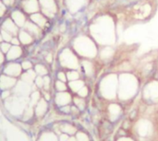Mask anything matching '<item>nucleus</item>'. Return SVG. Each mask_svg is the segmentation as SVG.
<instances>
[{
  "label": "nucleus",
  "mask_w": 158,
  "mask_h": 141,
  "mask_svg": "<svg viewBox=\"0 0 158 141\" xmlns=\"http://www.w3.org/2000/svg\"><path fill=\"white\" fill-rule=\"evenodd\" d=\"M48 108V104L47 102L44 99H40V101L37 103V104L35 105V109H34V113L38 117H42L44 115V114L46 113Z\"/></svg>",
  "instance_id": "nucleus-19"
},
{
  "label": "nucleus",
  "mask_w": 158,
  "mask_h": 141,
  "mask_svg": "<svg viewBox=\"0 0 158 141\" xmlns=\"http://www.w3.org/2000/svg\"><path fill=\"white\" fill-rule=\"evenodd\" d=\"M116 141H136L134 139L128 137V136H123V137H119L118 139H116Z\"/></svg>",
  "instance_id": "nucleus-44"
},
{
  "label": "nucleus",
  "mask_w": 158,
  "mask_h": 141,
  "mask_svg": "<svg viewBox=\"0 0 158 141\" xmlns=\"http://www.w3.org/2000/svg\"><path fill=\"white\" fill-rule=\"evenodd\" d=\"M36 73L34 70L31 69V70H28L26 71L25 73L21 74V80L30 84V85H32L34 83V79L36 78Z\"/></svg>",
  "instance_id": "nucleus-21"
},
{
  "label": "nucleus",
  "mask_w": 158,
  "mask_h": 141,
  "mask_svg": "<svg viewBox=\"0 0 158 141\" xmlns=\"http://www.w3.org/2000/svg\"><path fill=\"white\" fill-rule=\"evenodd\" d=\"M33 70L35 71L37 76L44 77V76H47V74H48V69L43 64H36L34 66V69Z\"/></svg>",
  "instance_id": "nucleus-24"
},
{
  "label": "nucleus",
  "mask_w": 158,
  "mask_h": 141,
  "mask_svg": "<svg viewBox=\"0 0 158 141\" xmlns=\"http://www.w3.org/2000/svg\"><path fill=\"white\" fill-rule=\"evenodd\" d=\"M6 107L15 115H19L24 112L27 107V97H9L6 101Z\"/></svg>",
  "instance_id": "nucleus-2"
},
{
  "label": "nucleus",
  "mask_w": 158,
  "mask_h": 141,
  "mask_svg": "<svg viewBox=\"0 0 158 141\" xmlns=\"http://www.w3.org/2000/svg\"><path fill=\"white\" fill-rule=\"evenodd\" d=\"M0 29L6 30L8 32H10L11 34H13L14 36H17L19 31V28L15 24V22L10 18V17H6L3 19V21L0 24Z\"/></svg>",
  "instance_id": "nucleus-13"
},
{
  "label": "nucleus",
  "mask_w": 158,
  "mask_h": 141,
  "mask_svg": "<svg viewBox=\"0 0 158 141\" xmlns=\"http://www.w3.org/2000/svg\"><path fill=\"white\" fill-rule=\"evenodd\" d=\"M32 115H33L32 107L31 106H28V107H26V109L23 112V119L25 121H27V120H29V119L31 118Z\"/></svg>",
  "instance_id": "nucleus-31"
},
{
  "label": "nucleus",
  "mask_w": 158,
  "mask_h": 141,
  "mask_svg": "<svg viewBox=\"0 0 158 141\" xmlns=\"http://www.w3.org/2000/svg\"><path fill=\"white\" fill-rule=\"evenodd\" d=\"M4 74L7 75L12 78H17L21 75L22 73V67L19 63L17 62H9L4 68Z\"/></svg>",
  "instance_id": "nucleus-10"
},
{
  "label": "nucleus",
  "mask_w": 158,
  "mask_h": 141,
  "mask_svg": "<svg viewBox=\"0 0 158 141\" xmlns=\"http://www.w3.org/2000/svg\"><path fill=\"white\" fill-rule=\"evenodd\" d=\"M32 90L31 85L20 80L17 82V84L14 87V93L16 96L19 97H27L31 93V91Z\"/></svg>",
  "instance_id": "nucleus-11"
},
{
  "label": "nucleus",
  "mask_w": 158,
  "mask_h": 141,
  "mask_svg": "<svg viewBox=\"0 0 158 141\" xmlns=\"http://www.w3.org/2000/svg\"><path fill=\"white\" fill-rule=\"evenodd\" d=\"M131 75H129L128 79H120L119 87L118 91V98L122 103H128L132 100L138 91V82L137 79H131Z\"/></svg>",
  "instance_id": "nucleus-1"
},
{
  "label": "nucleus",
  "mask_w": 158,
  "mask_h": 141,
  "mask_svg": "<svg viewBox=\"0 0 158 141\" xmlns=\"http://www.w3.org/2000/svg\"><path fill=\"white\" fill-rule=\"evenodd\" d=\"M123 114L122 105L118 103H110L107 105V116L110 122L115 123L120 119Z\"/></svg>",
  "instance_id": "nucleus-7"
},
{
  "label": "nucleus",
  "mask_w": 158,
  "mask_h": 141,
  "mask_svg": "<svg viewBox=\"0 0 158 141\" xmlns=\"http://www.w3.org/2000/svg\"><path fill=\"white\" fill-rule=\"evenodd\" d=\"M135 130L137 135L140 138H148L151 137V135L154 132V126L152 124V122L146 118L141 119L139 120L136 125H135Z\"/></svg>",
  "instance_id": "nucleus-4"
},
{
  "label": "nucleus",
  "mask_w": 158,
  "mask_h": 141,
  "mask_svg": "<svg viewBox=\"0 0 158 141\" xmlns=\"http://www.w3.org/2000/svg\"><path fill=\"white\" fill-rule=\"evenodd\" d=\"M34 85L38 88H43L44 87V77L37 76L34 79Z\"/></svg>",
  "instance_id": "nucleus-37"
},
{
  "label": "nucleus",
  "mask_w": 158,
  "mask_h": 141,
  "mask_svg": "<svg viewBox=\"0 0 158 141\" xmlns=\"http://www.w3.org/2000/svg\"><path fill=\"white\" fill-rule=\"evenodd\" d=\"M69 141H77L76 140V138H69Z\"/></svg>",
  "instance_id": "nucleus-49"
},
{
  "label": "nucleus",
  "mask_w": 158,
  "mask_h": 141,
  "mask_svg": "<svg viewBox=\"0 0 158 141\" xmlns=\"http://www.w3.org/2000/svg\"><path fill=\"white\" fill-rule=\"evenodd\" d=\"M10 97V91H4L2 92V98L3 99H7Z\"/></svg>",
  "instance_id": "nucleus-45"
},
{
  "label": "nucleus",
  "mask_w": 158,
  "mask_h": 141,
  "mask_svg": "<svg viewBox=\"0 0 158 141\" xmlns=\"http://www.w3.org/2000/svg\"><path fill=\"white\" fill-rule=\"evenodd\" d=\"M41 12L47 18H54L55 14L57 11V6L56 0H39Z\"/></svg>",
  "instance_id": "nucleus-6"
},
{
  "label": "nucleus",
  "mask_w": 158,
  "mask_h": 141,
  "mask_svg": "<svg viewBox=\"0 0 158 141\" xmlns=\"http://www.w3.org/2000/svg\"><path fill=\"white\" fill-rule=\"evenodd\" d=\"M10 44H11V45H16V46L20 45V42H19L18 36H14V37L12 38V40H11V42H10Z\"/></svg>",
  "instance_id": "nucleus-41"
},
{
  "label": "nucleus",
  "mask_w": 158,
  "mask_h": 141,
  "mask_svg": "<svg viewBox=\"0 0 158 141\" xmlns=\"http://www.w3.org/2000/svg\"><path fill=\"white\" fill-rule=\"evenodd\" d=\"M59 63L63 67L70 70L77 69L79 67V61L77 56L69 49H64L59 54Z\"/></svg>",
  "instance_id": "nucleus-3"
},
{
  "label": "nucleus",
  "mask_w": 158,
  "mask_h": 141,
  "mask_svg": "<svg viewBox=\"0 0 158 141\" xmlns=\"http://www.w3.org/2000/svg\"><path fill=\"white\" fill-rule=\"evenodd\" d=\"M22 29L26 30L30 34H31L33 36V38L35 39V41L42 38V36L44 34V30L41 28H39L36 24L31 22L29 18H28L27 22L25 23V25Z\"/></svg>",
  "instance_id": "nucleus-14"
},
{
  "label": "nucleus",
  "mask_w": 158,
  "mask_h": 141,
  "mask_svg": "<svg viewBox=\"0 0 158 141\" xmlns=\"http://www.w3.org/2000/svg\"><path fill=\"white\" fill-rule=\"evenodd\" d=\"M143 98L144 101L148 103H158V83H156V86L154 85H149L145 87L143 92Z\"/></svg>",
  "instance_id": "nucleus-8"
},
{
  "label": "nucleus",
  "mask_w": 158,
  "mask_h": 141,
  "mask_svg": "<svg viewBox=\"0 0 158 141\" xmlns=\"http://www.w3.org/2000/svg\"><path fill=\"white\" fill-rule=\"evenodd\" d=\"M67 79L69 81H74V80L80 79V74L75 69L69 70V72H67Z\"/></svg>",
  "instance_id": "nucleus-27"
},
{
  "label": "nucleus",
  "mask_w": 158,
  "mask_h": 141,
  "mask_svg": "<svg viewBox=\"0 0 158 141\" xmlns=\"http://www.w3.org/2000/svg\"><path fill=\"white\" fill-rule=\"evenodd\" d=\"M44 100L45 101H49L51 99V96H50V94H49V92L47 91H44Z\"/></svg>",
  "instance_id": "nucleus-47"
},
{
  "label": "nucleus",
  "mask_w": 158,
  "mask_h": 141,
  "mask_svg": "<svg viewBox=\"0 0 158 141\" xmlns=\"http://www.w3.org/2000/svg\"><path fill=\"white\" fill-rule=\"evenodd\" d=\"M28 18H29L31 22H33L34 24H36L39 28H41L43 30L47 27L48 20H49V18H47L41 11L30 15V16L28 17Z\"/></svg>",
  "instance_id": "nucleus-12"
},
{
  "label": "nucleus",
  "mask_w": 158,
  "mask_h": 141,
  "mask_svg": "<svg viewBox=\"0 0 158 141\" xmlns=\"http://www.w3.org/2000/svg\"><path fill=\"white\" fill-rule=\"evenodd\" d=\"M55 88L56 90L58 91V92H61V91H67V85H66V82H63V81H60V80H56V83H55Z\"/></svg>",
  "instance_id": "nucleus-29"
},
{
  "label": "nucleus",
  "mask_w": 158,
  "mask_h": 141,
  "mask_svg": "<svg viewBox=\"0 0 158 141\" xmlns=\"http://www.w3.org/2000/svg\"><path fill=\"white\" fill-rule=\"evenodd\" d=\"M5 58H6V56H5V54L1 52V50H0V66L3 64V62H4V60H5Z\"/></svg>",
  "instance_id": "nucleus-48"
},
{
  "label": "nucleus",
  "mask_w": 158,
  "mask_h": 141,
  "mask_svg": "<svg viewBox=\"0 0 158 141\" xmlns=\"http://www.w3.org/2000/svg\"><path fill=\"white\" fill-rule=\"evenodd\" d=\"M7 11H8V8L2 2V0H0V18H5V16L7 13Z\"/></svg>",
  "instance_id": "nucleus-35"
},
{
  "label": "nucleus",
  "mask_w": 158,
  "mask_h": 141,
  "mask_svg": "<svg viewBox=\"0 0 158 141\" xmlns=\"http://www.w3.org/2000/svg\"><path fill=\"white\" fill-rule=\"evenodd\" d=\"M70 111H71V106H69V105H66V106L61 107V112L63 114H66V115L70 114Z\"/></svg>",
  "instance_id": "nucleus-42"
},
{
  "label": "nucleus",
  "mask_w": 158,
  "mask_h": 141,
  "mask_svg": "<svg viewBox=\"0 0 158 141\" xmlns=\"http://www.w3.org/2000/svg\"><path fill=\"white\" fill-rule=\"evenodd\" d=\"M60 127V131L62 133H65V134H68L69 136H73V135H76V133L78 132V129L77 127L72 125V124H69V123H64L62 125L59 126Z\"/></svg>",
  "instance_id": "nucleus-20"
},
{
  "label": "nucleus",
  "mask_w": 158,
  "mask_h": 141,
  "mask_svg": "<svg viewBox=\"0 0 158 141\" xmlns=\"http://www.w3.org/2000/svg\"><path fill=\"white\" fill-rule=\"evenodd\" d=\"M9 17H10V18L15 22V24H16L19 29H22V28L24 27L25 23H26L27 20H28L27 15H26L19 7L13 8V9L10 11Z\"/></svg>",
  "instance_id": "nucleus-9"
},
{
  "label": "nucleus",
  "mask_w": 158,
  "mask_h": 141,
  "mask_svg": "<svg viewBox=\"0 0 158 141\" xmlns=\"http://www.w3.org/2000/svg\"><path fill=\"white\" fill-rule=\"evenodd\" d=\"M20 65H21L22 70H26V71L32 69V66H33L32 63H31V61H29V60H24V61H22V62L20 63Z\"/></svg>",
  "instance_id": "nucleus-34"
},
{
  "label": "nucleus",
  "mask_w": 158,
  "mask_h": 141,
  "mask_svg": "<svg viewBox=\"0 0 158 141\" xmlns=\"http://www.w3.org/2000/svg\"><path fill=\"white\" fill-rule=\"evenodd\" d=\"M45 60L48 62V63H52V61H53V55H52V54H46V56H45Z\"/></svg>",
  "instance_id": "nucleus-46"
},
{
  "label": "nucleus",
  "mask_w": 158,
  "mask_h": 141,
  "mask_svg": "<svg viewBox=\"0 0 158 141\" xmlns=\"http://www.w3.org/2000/svg\"><path fill=\"white\" fill-rule=\"evenodd\" d=\"M78 96L79 97H81V98H87L88 97V95H89V89H88V87H86V86H83L79 91H78Z\"/></svg>",
  "instance_id": "nucleus-32"
},
{
  "label": "nucleus",
  "mask_w": 158,
  "mask_h": 141,
  "mask_svg": "<svg viewBox=\"0 0 158 141\" xmlns=\"http://www.w3.org/2000/svg\"><path fill=\"white\" fill-rule=\"evenodd\" d=\"M17 36L20 42V45H23V46H29L35 42V39L33 38V36L30 34L24 29H20Z\"/></svg>",
  "instance_id": "nucleus-18"
},
{
  "label": "nucleus",
  "mask_w": 158,
  "mask_h": 141,
  "mask_svg": "<svg viewBox=\"0 0 158 141\" xmlns=\"http://www.w3.org/2000/svg\"><path fill=\"white\" fill-rule=\"evenodd\" d=\"M56 76H57V80H60V81H63V82H66L68 80L67 73H65L63 71H59Z\"/></svg>",
  "instance_id": "nucleus-38"
},
{
  "label": "nucleus",
  "mask_w": 158,
  "mask_h": 141,
  "mask_svg": "<svg viewBox=\"0 0 158 141\" xmlns=\"http://www.w3.org/2000/svg\"><path fill=\"white\" fill-rule=\"evenodd\" d=\"M23 54V49L21 48L20 45H11V48L9 49V51L5 54L6 59L8 60L9 62L18 60L19 58H20Z\"/></svg>",
  "instance_id": "nucleus-15"
},
{
  "label": "nucleus",
  "mask_w": 158,
  "mask_h": 141,
  "mask_svg": "<svg viewBox=\"0 0 158 141\" xmlns=\"http://www.w3.org/2000/svg\"><path fill=\"white\" fill-rule=\"evenodd\" d=\"M19 7L29 16L41 11L39 0H20Z\"/></svg>",
  "instance_id": "nucleus-5"
},
{
  "label": "nucleus",
  "mask_w": 158,
  "mask_h": 141,
  "mask_svg": "<svg viewBox=\"0 0 158 141\" xmlns=\"http://www.w3.org/2000/svg\"><path fill=\"white\" fill-rule=\"evenodd\" d=\"M16 84H17L16 78H12L5 74L0 76V89L1 90L9 91L10 89L14 88Z\"/></svg>",
  "instance_id": "nucleus-16"
},
{
  "label": "nucleus",
  "mask_w": 158,
  "mask_h": 141,
  "mask_svg": "<svg viewBox=\"0 0 158 141\" xmlns=\"http://www.w3.org/2000/svg\"><path fill=\"white\" fill-rule=\"evenodd\" d=\"M73 103H74V105L81 111H84L86 109V101L84 98H81L79 96L77 97H74L73 98Z\"/></svg>",
  "instance_id": "nucleus-23"
},
{
  "label": "nucleus",
  "mask_w": 158,
  "mask_h": 141,
  "mask_svg": "<svg viewBox=\"0 0 158 141\" xmlns=\"http://www.w3.org/2000/svg\"><path fill=\"white\" fill-rule=\"evenodd\" d=\"M3 42V39H2V34H1V30H0V43Z\"/></svg>",
  "instance_id": "nucleus-50"
},
{
  "label": "nucleus",
  "mask_w": 158,
  "mask_h": 141,
  "mask_svg": "<svg viewBox=\"0 0 158 141\" xmlns=\"http://www.w3.org/2000/svg\"><path fill=\"white\" fill-rule=\"evenodd\" d=\"M83 86H85L84 85V81L81 80V79H77V80H74V81H69V89L71 90V91H73L75 93H78V91Z\"/></svg>",
  "instance_id": "nucleus-22"
},
{
  "label": "nucleus",
  "mask_w": 158,
  "mask_h": 141,
  "mask_svg": "<svg viewBox=\"0 0 158 141\" xmlns=\"http://www.w3.org/2000/svg\"><path fill=\"white\" fill-rule=\"evenodd\" d=\"M17 0H2V2L6 5V6L7 7V8H11V7H13L15 5H16V2Z\"/></svg>",
  "instance_id": "nucleus-39"
},
{
  "label": "nucleus",
  "mask_w": 158,
  "mask_h": 141,
  "mask_svg": "<svg viewBox=\"0 0 158 141\" xmlns=\"http://www.w3.org/2000/svg\"><path fill=\"white\" fill-rule=\"evenodd\" d=\"M50 85H51V79L49 76H44V91H49L50 89Z\"/></svg>",
  "instance_id": "nucleus-36"
},
{
  "label": "nucleus",
  "mask_w": 158,
  "mask_h": 141,
  "mask_svg": "<svg viewBox=\"0 0 158 141\" xmlns=\"http://www.w3.org/2000/svg\"><path fill=\"white\" fill-rule=\"evenodd\" d=\"M11 48V44H10V42H2L1 43H0V50H1V52L4 54H6L8 51H9V49Z\"/></svg>",
  "instance_id": "nucleus-33"
},
{
  "label": "nucleus",
  "mask_w": 158,
  "mask_h": 141,
  "mask_svg": "<svg viewBox=\"0 0 158 141\" xmlns=\"http://www.w3.org/2000/svg\"><path fill=\"white\" fill-rule=\"evenodd\" d=\"M1 30V34H2V39H3V42H10L12 38L14 37L13 34H11L10 32L6 31V30H4L2 29Z\"/></svg>",
  "instance_id": "nucleus-30"
},
{
  "label": "nucleus",
  "mask_w": 158,
  "mask_h": 141,
  "mask_svg": "<svg viewBox=\"0 0 158 141\" xmlns=\"http://www.w3.org/2000/svg\"><path fill=\"white\" fill-rule=\"evenodd\" d=\"M72 101V97L71 94L69 92L67 91H61V92H57L55 98V102L56 103V105L63 107L66 105H69Z\"/></svg>",
  "instance_id": "nucleus-17"
},
{
  "label": "nucleus",
  "mask_w": 158,
  "mask_h": 141,
  "mask_svg": "<svg viewBox=\"0 0 158 141\" xmlns=\"http://www.w3.org/2000/svg\"><path fill=\"white\" fill-rule=\"evenodd\" d=\"M40 101V92L37 91H32V93L31 94V98H30V106H33L36 105L37 103Z\"/></svg>",
  "instance_id": "nucleus-26"
},
{
  "label": "nucleus",
  "mask_w": 158,
  "mask_h": 141,
  "mask_svg": "<svg viewBox=\"0 0 158 141\" xmlns=\"http://www.w3.org/2000/svg\"><path fill=\"white\" fill-rule=\"evenodd\" d=\"M80 113H81V111L75 106V105H73V106H71V111H70V114H72V115H74V116H76V115H80Z\"/></svg>",
  "instance_id": "nucleus-43"
},
{
  "label": "nucleus",
  "mask_w": 158,
  "mask_h": 141,
  "mask_svg": "<svg viewBox=\"0 0 158 141\" xmlns=\"http://www.w3.org/2000/svg\"><path fill=\"white\" fill-rule=\"evenodd\" d=\"M39 141H58V139L56 138V136L51 132H46L44 133L40 139Z\"/></svg>",
  "instance_id": "nucleus-25"
},
{
  "label": "nucleus",
  "mask_w": 158,
  "mask_h": 141,
  "mask_svg": "<svg viewBox=\"0 0 158 141\" xmlns=\"http://www.w3.org/2000/svg\"><path fill=\"white\" fill-rule=\"evenodd\" d=\"M77 141H91L90 136L84 131H78L75 135Z\"/></svg>",
  "instance_id": "nucleus-28"
},
{
  "label": "nucleus",
  "mask_w": 158,
  "mask_h": 141,
  "mask_svg": "<svg viewBox=\"0 0 158 141\" xmlns=\"http://www.w3.org/2000/svg\"><path fill=\"white\" fill-rule=\"evenodd\" d=\"M69 136L68 134H65V133H61L59 135V138H58V141H69Z\"/></svg>",
  "instance_id": "nucleus-40"
}]
</instances>
